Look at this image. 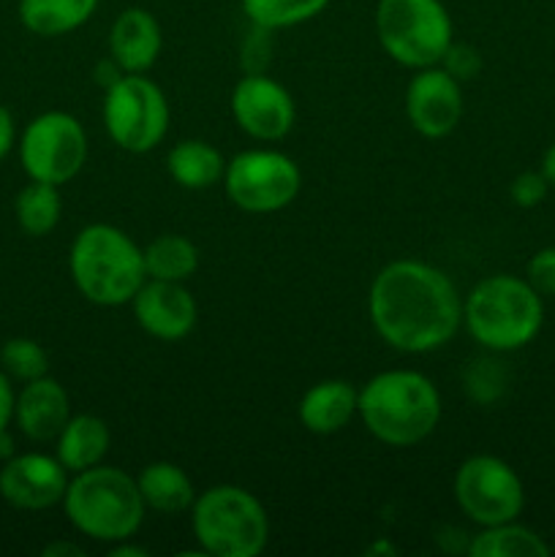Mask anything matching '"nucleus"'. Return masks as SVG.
<instances>
[{
    "label": "nucleus",
    "mask_w": 555,
    "mask_h": 557,
    "mask_svg": "<svg viewBox=\"0 0 555 557\" xmlns=\"http://www.w3.org/2000/svg\"><path fill=\"white\" fill-rule=\"evenodd\" d=\"M112 435L107 422L96 413H76L65 422L60 435L54 438V457L63 462L69 473L87 471L92 466H101L107 457Z\"/></svg>",
    "instance_id": "19"
},
{
    "label": "nucleus",
    "mask_w": 555,
    "mask_h": 557,
    "mask_svg": "<svg viewBox=\"0 0 555 557\" xmlns=\"http://www.w3.org/2000/svg\"><path fill=\"white\" fill-rule=\"evenodd\" d=\"M542 324L544 297L509 272L482 277L462 299V326L484 351H520L536 341Z\"/></svg>",
    "instance_id": "3"
},
{
    "label": "nucleus",
    "mask_w": 555,
    "mask_h": 557,
    "mask_svg": "<svg viewBox=\"0 0 555 557\" xmlns=\"http://www.w3.org/2000/svg\"><path fill=\"white\" fill-rule=\"evenodd\" d=\"M539 169H542V174L547 177L550 188H555V141L547 147V150H544L542 166H539Z\"/></svg>",
    "instance_id": "37"
},
{
    "label": "nucleus",
    "mask_w": 555,
    "mask_h": 557,
    "mask_svg": "<svg viewBox=\"0 0 555 557\" xmlns=\"http://www.w3.org/2000/svg\"><path fill=\"white\" fill-rule=\"evenodd\" d=\"M16 150H20V163L27 180L60 188L71 183L87 163L85 125L71 112L52 109L25 125Z\"/></svg>",
    "instance_id": "10"
},
{
    "label": "nucleus",
    "mask_w": 555,
    "mask_h": 557,
    "mask_svg": "<svg viewBox=\"0 0 555 557\" xmlns=\"http://www.w3.org/2000/svg\"><path fill=\"white\" fill-rule=\"evenodd\" d=\"M98 0H20L16 14L38 38H58L79 30L96 14Z\"/></svg>",
    "instance_id": "21"
},
{
    "label": "nucleus",
    "mask_w": 555,
    "mask_h": 557,
    "mask_svg": "<svg viewBox=\"0 0 555 557\" xmlns=\"http://www.w3.org/2000/svg\"><path fill=\"white\" fill-rule=\"evenodd\" d=\"M270 33L272 30H264V27L250 25L248 38H245V44H243L245 74H248V71H264L267 58H270V49H272Z\"/></svg>",
    "instance_id": "32"
},
{
    "label": "nucleus",
    "mask_w": 555,
    "mask_h": 557,
    "mask_svg": "<svg viewBox=\"0 0 555 557\" xmlns=\"http://www.w3.org/2000/svg\"><path fill=\"white\" fill-rule=\"evenodd\" d=\"M141 250H145L147 277H156V281L185 283L199 270V248L188 237H183V234H158Z\"/></svg>",
    "instance_id": "24"
},
{
    "label": "nucleus",
    "mask_w": 555,
    "mask_h": 557,
    "mask_svg": "<svg viewBox=\"0 0 555 557\" xmlns=\"http://www.w3.org/2000/svg\"><path fill=\"white\" fill-rule=\"evenodd\" d=\"M365 555H390V557H395L397 547L390 542V539H379V542H373L368 549H365Z\"/></svg>",
    "instance_id": "40"
},
{
    "label": "nucleus",
    "mask_w": 555,
    "mask_h": 557,
    "mask_svg": "<svg viewBox=\"0 0 555 557\" xmlns=\"http://www.w3.org/2000/svg\"><path fill=\"white\" fill-rule=\"evenodd\" d=\"M131 308L141 332L161 343L185 341L199 319L196 299L185 288V283L156 281V277H147L141 283L136 297L131 299Z\"/></svg>",
    "instance_id": "15"
},
{
    "label": "nucleus",
    "mask_w": 555,
    "mask_h": 557,
    "mask_svg": "<svg viewBox=\"0 0 555 557\" xmlns=\"http://www.w3.org/2000/svg\"><path fill=\"white\" fill-rule=\"evenodd\" d=\"M69 272L87 302L98 308H123L147 281L145 250L123 228L90 223L71 243Z\"/></svg>",
    "instance_id": "4"
},
{
    "label": "nucleus",
    "mask_w": 555,
    "mask_h": 557,
    "mask_svg": "<svg viewBox=\"0 0 555 557\" xmlns=\"http://www.w3.org/2000/svg\"><path fill=\"white\" fill-rule=\"evenodd\" d=\"M14 218L27 237H47L63 218V199L58 185L30 180L14 199Z\"/></svg>",
    "instance_id": "25"
},
{
    "label": "nucleus",
    "mask_w": 555,
    "mask_h": 557,
    "mask_svg": "<svg viewBox=\"0 0 555 557\" xmlns=\"http://www.w3.org/2000/svg\"><path fill=\"white\" fill-rule=\"evenodd\" d=\"M439 65L449 71V74L462 85V82L468 79H477L479 71H482V58H479L477 49L468 47V44L452 41V47L446 49V54L441 58Z\"/></svg>",
    "instance_id": "30"
},
{
    "label": "nucleus",
    "mask_w": 555,
    "mask_h": 557,
    "mask_svg": "<svg viewBox=\"0 0 555 557\" xmlns=\"http://www.w3.org/2000/svg\"><path fill=\"white\" fill-rule=\"evenodd\" d=\"M60 506L76 533L109 547L118 542H131L147 515L136 476L103 462L71 473Z\"/></svg>",
    "instance_id": "5"
},
{
    "label": "nucleus",
    "mask_w": 555,
    "mask_h": 557,
    "mask_svg": "<svg viewBox=\"0 0 555 557\" xmlns=\"http://www.w3.org/2000/svg\"><path fill=\"white\" fill-rule=\"evenodd\" d=\"M109 555L112 557H147V549L134 547V544H128V542H118V544H112Z\"/></svg>",
    "instance_id": "38"
},
{
    "label": "nucleus",
    "mask_w": 555,
    "mask_h": 557,
    "mask_svg": "<svg viewBox=\"0 0 555 557\" xmlns=\"http://www.w3.org/2000/svg\"><path fill=\"white\" fill-rule=\"evenodd\" d=\"M163 47L161 22L141 5H128L109 27V54L125 74H147Z\"/></svg>",
    "instance_id": "17"
},
{
    "label": "nucleus",
    "mask_w": 555,
    "mask_h": 557,
    "mask_svg": "<svg viewBox=\"0 0 555 557\" xmlns=\"http://www.w3.org/2000/svg\"><path fill=\"white\" fill-rule=\"evenodd\" d=\"M509 373L495 357L471 359L462 370V389L477 406H495L506 395Z\"/></svg>",
    "instance_id": "27"
},
{
    "label": "nucleus",
    "mask_w": 555,
    "mask_h": 557,
    "mask_svg": "<svg viewBox=\"0 0 555 557\" xmlns=\"http://www.w3.org/2000/svg\"><path fill=\"white\" fill-rule=\"evenodd\" d=\"M123 76H125V71L120 69L118 63H114L112 54H109V58H103V60H98L96 69H92V79H96V85L101 87L103 92H107L112 85H118Z\"/></svg>",
    "instance_id": "34"
},
{
    "label": "nucleus",
    "mask_w": 555,
    "mask_h": 557,
    "mask_svg": "<svg viewBox=\"0 0 555 557\" xmlns=\"http://www.w3.org/2000/svg\"><path fill=\"white\" fill-rule=\"evenodd\" d=\"M526 281L542 297H555V245L536 250L526 264Z\"/></svg>",
    "instance_id": "31"
},
{
    "label": "nucleus",
    "mask_w": 555,
    "mask_h": 557,
    "mask_svg": "<svg viewBox=\"0 0 555 557\" xmlns=\"http://www.w3.org/2000/svg\"><path fill=\"white\" fill-rule=\"evenodd\" d=\"M0 368L11 381L27 384V381L49 373V357L41 343L30 341V337H11L0 348Z\"/></svg>",
    "instance_id": "28"
},
{
    "label": "nucleus",
    "mask_w": 555,
    "mask_h": 557,
    "mask_svg": "<svg viewBox=\"0 0 555 557\" xmlns=\"http://www.w3.org/2000/svg\"><path fill=\"white\" fill-rule=\"evenodd\" d=\"M71 419V400L65 386L52 375H41L16 392L14 422L20 433L33 444H49L60 435Z\"/></svg>",
    "instance_id": "16"
},
{
    "label": "nucleus",
    "mask_w": 555,
    "mask_h": 557,
    "mask_svg": "<svg viewBox=\"0 0 555 557\" xmlns=\"http://www.w3.org/2000/svg\"><path fill=\"white\" fill-rule=\"evenodd\" d=\"M234 123L256 141H281L297 123V107L286 87L264 71H248L232 90Z\"/></svg>",
    "instance_id": "12"
},
{
    "label": "nucleus",
    "mask_w": 555,
    "mask_h": 557,
    "mask_svg": "<svg viewBox=\"0 0 555 557\" xmlns=\"http://www.w3.org/2000/svg\"><path fill=\"white\" fill-rule=\"evenodd\" d=\"M44 557H85V549L71 542H52L44 547Z\"/></svg>",
    "instance_id": "36"
},
{
    "label": "nucleus",
    "mask_w": 555,
    "mask_h": 557,
    "mask_svg": "<svg viewBox=\"0 0 555 557\" xmlns=\"http://www.w3.org/2000/svg\"><path fill=\"white\" fill-rule=\"evenodd\" d=\"M357 417L375 441L392 449H408L439 428L441 395L419 370H384L359 389Z\"/></svg>",
    "instance_id": "2"
},
{
    "label": "nucleus",
    "mask_w": 555,
    "mask_h": 557,
    "mask_svg": "<svg viewBox=\"0 0 555 557\" xmlns=\"http://www.w3.org/2000/svg\"><path fill=\"white\" fill-rule=\"evenodd\" d=\"M71 473L54 455L25 451L0 468V498L20 511H47L63 504Z\"/></svg>",
    "instance_id": "14"
},
{
    "label": "nucleus",
    "mask_w": 555,
    "mask_h": 557,
    "mask_svg": "<svg viewBox=\"0 0 555 557\" xmlns=\"http://www.w3.org/2000/svg\"><path fill=\"white\" fill-rule=\"evenodd\" d=\"M303 188L297 161L278 150H245L226 161L223 190L237 210L272 215L292 205Z\"/></svg>",
    "instance_id": "9"
},
{
    "label": "nucleus",
    "mask_w": 555,
    "mask_h": 557,
    "mask_svg": "<svg viewBox=\"0 0 555 557\" xmlns=\"http://www.w3.org/2000/svg\"><path fill=\"white\" fill-rule=\"evenodd\" d=\"M375 38L403 69L439 65L455 41L452 14L441 0H379Z\"/></svg>",
    "instance_id": "7"
},
{
    "label": "nucleus",
    "mask_w": 555,
    "mask_h": 557,
    "mask_svg": "<svg viewBox=\"0 0 555 557\" xmlns=\"http://www.w3.org/2000/svg\"><path fill=\"white\" fill-rule=\"evenodd\" d=\"M471 557H547L550 544L517 520L479 528L468 542Z\"/></svg>",
    "instance_id": "23"
},
{
    "label": "nucleus",
    "mask_w": 555,
    "mask_h": 557,
    "mask_svg": "<svg viewBox=\"0 0 555 557\" xmlns=\"http://www.w3.org/2000/svg\"><path fill=\"white\" fill-rule=\"evenodd\" d=\"M136 487H139V495L141 500H145L147 511L169 517L190 511L196 495H199L188 473L166 460L150 462V466L141 468V471L136 473Z\"/></svg>",
    "instance_id": "20"
},
{
    "label": "nucleus",
    "mask_w": 555,
    "mask_h": 557,
    "mask_svg": "<svg viewBox=\"0 0 555 557\" xmlns=\"http://www.w3.org/2000/svg\"><path fill=\"white\" fill-rule=\"evenodd\" d=\"M250 25L264 30L303 25L330 5V0H239Z\"/></svg>",
    "instance_id": "26"
},
{
    "label": "nucleus",
    "mask_w": 555,
    "mask_h": 557,
    "mask_svg": "<svg viewBox=\"0 0 555 557\" xmlns=\"http://www.w3.org/2000/svg\"><path fill=\"white\" fill-rule=\"evenodd\" d=\"M101 117L109 139L120 150L141 156L163 141L172 109L166 92L147 79V74H125L118 85L103 92Z\"/></svg>",
    "instance_id": "8"
},
{
    "label": "nucleus",
    "mask_w": 555,
    "mask_h": 557,
    "mask_svg": "<svg viewBox=\"0 0 555 557\" xmlns=\"http://www.w3.org/2000/svg\"><path fill=\"white\" fill-rule=\"evenodd\" d=\"M359 389L351 381L324 379L299 397L297 417L313 435H335L357 417Z\"/></svg>",
    "instance_id": "18"
},
{
    "label": "nucleus",
    "mask_w": 555,
    "mask_h": 557,
    "mask_svg": "<svg viewBox=\"0 0 555 557\" xmlns=\"http://www.w3.org/2000/svg\"><path fill=\"white\" fill-rule=\"evenodd\" d=\"M190 528L201 555L256 557L270 542V517L264 506L237 484H215L196 495Z\"/></svg>",
    "instance_id": "6"
},
{
    "label": "nucleus",
    "mask_w": 555,
    "mask_h": 557,
    "mask_svg": "<svg viewBox=\"0 0 555 557\" xmlns=\"http://www.w3.org/2000/svg\"><path fill=\"white\" fill-rule=\"evenodd\" d=\"M166 172L180 188L207 190L215 183H223L226 161L210 141L183 139L169 150Z\"/></svg>",
    "instance_id": "22"
},
{
    "label": "nucleus",
    "mask_w": 555,
    "mask_h": 557,
    "mask_svg": "<svg viewBox=\"0 0 555 557\" xmlns=\"http://www.w3.org/2000/svg\"><path fill=\"white\" fill-rule=\"evenodd\" d=\"M16 145V125L11 112L5 109V103H0V161L14 150Z\"/></svg>",
    "instance_id": "35"
},
{
    "label": "nucleus",
    "mask_w": 555,
    "mask_h": 557,
    "mask_svg": "<svg viewBox=\"0 0 555 557\" xmlns=\"http://www.w3.org/2000/svg\"><path fill=\"white\" fill-rule=\"evenodd\" d=\"M406 117L424 139H444L462 117V85L441 65L414 71L406 87Z\"/></svg>",
    "instance_id": "13"
},
{
    "label": "nucleus",
    "mask_w": 555,
    "mask_h": 557,
    "mask_svg": "<svg viewBox=\"0 0 555 557\" xmlns=\"http://www.w3.org/2000/svg\"><path fill=\"white\" fill-rule=\"evenodd\" d=\"M16 455V444H14V438H11V433H9V428L5 430H0V460H9V457H14Z\"/></svg>",
    "instance_id": "39"
},
{
    "label": "nucleus",
    "mask_w": 555,
    "mask_h": 557,
    "mask_svg": "<svg viewBox=\"0 0 555 557\" xmlns=\"http://www.w3.org/2000/svg\"><path fill=\"white\" fill-rule=\"evenodd\" d=\"M550 194V183L542 174V169H528L520 172L509 183V199L511 205H517L520 210H533V207L542 205Z\"/></svg>",
    "instance_id": "29"
},
{
    "label": "nucleus",
    "mask_w": 555,
    "mask_h": 557,
    "mask_svg": "<svg viewBox=\"0 0 555 557\" xmlns=\"http://www.w3.org/2000/svg\"><path fill=\"white\" fill-rule=\"evenodd\" d=\"M368 315L375 335L400 354L444 348L462 326V297L439 267L397 259L370 283Z\"/></svg>",
    "instance_id": "1"
},
{
    "label": "nucleus",
    "mask_w": 555,
    "mask_h": 557,
    "mask_svg": "<svg viewBox=\"0 0 555 557\" xmlns=\"http://www.w3.org/2000/svg\"><path fill=\"white\" fill-rule=\"evenodd\" d=\"M14 403H16V392L11 379L5 375V370L0 368V430L9 428L14 422Z\"/></svg>",
    "instance_id": "33"
},
{
    "label": "nucleus",
    "mask_w": 555,
    "mask_h": 557,
    "mask_svg": "<svg viewBox=\"0 0 555 557\" xmlns=\"http://www.w3.org/2000/svg\"><path fill=\"white\" fill-rule=\"evenodd\" d=\"M455 500L479 528L511 522L522 515L526 487L515 468L495 455H473L455 471Z\"/></svg>",
    "instance_id": "11"
}]
</instances>
